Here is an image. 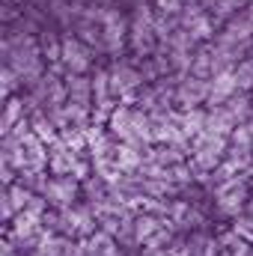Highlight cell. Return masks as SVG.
<instances>
[{
  "label": "cell",
  "instance_id": "1",
  "mask_svg": "<svg viewBox=\"0 0 253 256\" xmlns=\"http://www.w3.org/2000/svg\"><path fill=\"white\" fill-rule=\"evenodd\" d=\"M226 149V137H214L208 131H202L200 137H194V164L200 167V173H208L220 164Z\"/></svg>",
  "mask_w": 253,
  "mask_h": 256
},
{
  "label": "cell",
  "instance_id": "2",
  "mask_svg": "<svg viewBox=\"0 0 253 256\" xmlns=\"http://www.w3.org/2000/svg\"><path fill=\"white\" fill-rule=\"evenodd\" d=\"M214 200H218V208L224 214H242L244 208V200H248V182L238 176V179H230V182H220L218 191H214Z\"/></svg>",
  "mask_w": 253,
  "mask_h": 256
},
{
  "label": "cell",
  "instance_id": "3",
  "mask_svg": "<svg viewBox=\"0 0 253 256\" xmlns=\"http://www.w3.org/2000/svg\"><path fill=\"white\" fill-rule=\"evenodd\" d=\"M131 39H134V48L137 54H149L152 51V39H155V21L149 15L146 6H137V15H134V27H131Z\"/></svg>",
  "mask_w": 253,
  "mask_h": 256
},
{
  "label": "cell",
  "instance_id": "4",
  "mask_svg": "<svg viewBox=\"0 0 253 256\" xmlns=\"http://www.w3.org/2000/svg\"><path fill=\"white\" fill-rule=\"evenodd\" d=\"M176 98H179V104L185 108V114H188V110H196V104L208 102V80H202V78H188V80H182V86L176 90Z\"/></svg>",
  "mask_w": 253,
  "mask_h": 256
},
{
  "label": "cell",
  "instance_id": "5",
  "mask_svg": "<svg viewBox=\"0 0 253 256\" xmlns=\"http://www.w3.org/2000/svg\"><path fill=\"white\" fill-rule=\"evenodd\" d=\"M102 21H104V45L110 54H120L122 51V36H126V21L116 9H104L102 12Z\"/></svg>",
  "mask_w": 253,
  "mask_h": 256
},
{
  "label": "cell",
  "instance_id": "6",
  "mask_svg": "<svg viewBox=\"0 0 253 256\" xmlns=\"http://www.w3.org/2000/svg\"><path fill=\"white\" fill-rule=\"evenodd\" d=\"M232 92H238V86H236V68H226V72L214 74V80L208 84V104L220 108L226 98H232Z\"/></svg>",
  "mask_w": 253,
  "mask_h": 256
},
{
  "label": "cell",
  "instance_id": "7",
  "mask_svg": "<svg viewBox=\"0 0 253 256\" xmlns=\"http://www.w3.org/2000/svg\"><path fill=\"white\" fill-rule=\"evenodd\" d=\"M110 131H114L122 143H128V146H140L137 137H134V110H131L128 104L114 108V114H110Z\"/></svg>",
  "mask_w": 253,
  "mask_h": 256
},
{
  "label": "cell",
  "instance_id": "8",
  "mask_svg": "<svg viewBox=\"0 0 253 256\" xmlns=\"http://www.w3.org/2000/svg\"><path fill=\"white\" fill-rule=\"evenodd\" d=\"M48 167L54 176H68L78 167V152H72L63 140L54 143V152H48Z\"/></svg>",
  "mask_w": 253,
  "mask_h": 256
},
{
  "label": "cell",
  "instance_id": "9",
  "mask_svg": "<svg viewBox=\"0 0 253 256\" xmlns=\"http://www.w3.org/2000/svg\"><path fill=\"white\" fill-rule=\"evenodd\" d=\"M108 74H110V92L122 96V98H131V90L140 84V74L128 66H114Z\"/></svg>",
  "mask_w": 253,
  "mask_h": 256
},
{
  "label": "cell",
  "instance_id": "10",
  "mask_svg": "<svg viewBox=\"0 0 253 256\" xmlns=\"http://www.w3.org/2000/svg\"><path fill=\"white\" fill-rule=\"evenodd\" d=\"M63 63H66V68H68V74L86 72L90 57H86V48H84L78 39H63Z\"/></svg>",
  "mask_w": 253,
  "mask_h": 256
},
{
  "label": "cell",
  "instance_id": "11",
  "mask_svg": "<svg viewBox=\"0 0 253 256\" xmlns=\"http://www.w3.org/2000/svg\"><path fill=\"white\" fill-rule=\"evenodd\" d=\"M238 128L236 116L226 110V108H214L208 116H206V131L214 134V137H232V131Z\"/></svg>",
  "mask_w": 253,
  "mask_h": 256
},
{
  "label": "cell",
  "instance_id": "12",
  "mask_svg": "<svg viewBox=\"0 0 253 256\" xmlns=\"http://www.w3.org/2000/svg\"><path fill=\"white\" fill-rule=\"evenodd\" d=\"M63 230L66 232H80V236H92L96 232V226H92V214L86 212V208H66L63 214Z\"/></svg>",
  "mask_w": 253,
  "mask_h": 256
},
{
  "label": "cell",
  "instance_id": "13",
  "mask_svg": "<svg viewBox=\"0 0 253 256\" xmlns=\"http://www.w3.org/2000/svg\"><path fill=\"white\" fill-rule=\"evenodd\" d=\"M39 224H42V214H36V212L24 208V212H18V214H15L12 236H15L18 242H27V238H33V236L39 232Z\"/></svg>",
  "mask_w": 253,
  "mask_h": 256
},
{
  "label": "cell",
  "instance_id": "14",
  "mask_svg": "<svg viewBox=\"0 0 253 256\" xmlns=\"http://www.w3.org/2000/svg\"><path fill=\"white\" fill-rule=\"evenodd\" d=\"M74 182L72 179H66V176H57V179H51V182H45V200H51V202H57V206H68L72 200H74Z\"/></svg>",
  "mask_w": 253,
  "mask_h": 256
},
{
  "label": "cell",
  "instance_id": "15",
  "mask_svg": "<svg viewBox=\"0 0 253 256\" xmlns=\"http://www.w3.org/2000/svg\"><path fill=\"white\" fill-rule=\"evenodd\" d=\"M66 90H68V102H72V104H78V108L90 110L92 84H86V78H80V74H68V84H66Z\"/></svg>",
  "mask_w": 253,
  "mask_h": 256
},
{
  "label": "cell",
  "instance_id": "16",
  "mask_svg": "<svg viewBox=\"0 0 253 256\" xmlns=\"http://www.w3.org/2000/svg\"><path fill=\"white\" fill-rule=\"evenodd\" d=\"M84 248H86V254L90 256H120L116 250V242H114V236H108L104 230H98V232H92L86 242H84Z\"/></svg>",
  "mask_w": 253,
  "mask_h": 256
},
{
  "label": "cell",
  "instance_id": "17",
  "mask_svg": "<svg viewBox=\"0 0 253 256\" xmlns=\"http://www.w3.org/2000/svg\"><path fill=\"white\" fill-rule=\"evenodd\" d=\"M161 230H164V224H161L155 214H140V218H134V238L143 242V244L152 242Z\"/></svg>",
  "mask_w": 253,
  "mask_h": 256
},
{
  "label": "cell",
  "instance_id": "18",
  "mask_svg": "<svg viewBox=\"0 0 253 256\" xmlns=\"http://www.w3.org/2000/svg\"><path fill=\"white\" fill-rule=\"evenodd\" d=\"M250 33H253V21H232V24L226 27V33H224L220 45H226V48L244 45V42L250 39Z\"/></svg>",
  "mask_w": 253,
  "mask_h": 256
},
{
  "label": "cell",
  "instance_id": "19",
  "mask_svg": "<svg viewBox=\"0 0 253 256\" xmlns=\"http://www.w3.org/2000/svg\"><path fill=\"white\" fill-rule=\"evenodd\" d=\"M218 244H220V256H248L250 254L248 242H244L238 232H226V236H220Z\"/></svg>",
  "mask_w": 253,
  "mask_h": 256
},
{
  "label": "cell",
  "instance_id": "20",
  "mask_svg": "<svg viewBox=\"0 0 253 256\" xmlns=\"http://www.w3.org/2000/svg\"><path fill=\"white\" fill-rule=\"evenodd\" d=\"M114 158H116V164H120L122 170H137V167H143L137 146H128V143H116V152H114Z\"/></svg>",
  "mask_w": 253,
  "mask_h": 256
},
{
  "label": "cell",
  "instance_id": "21",
  "mask_svg": "<svg viewBox=\"0 0 253 256\" xmlns=\"http://www.w3.org/2000/svg\"><path fill=\"white\" fill-rule=\"evenodd\" d=\"M179 128L185 137H200L206 131V114L202 110H188L182 120H179Z\"/></svg>",
  "mask_w": 253,
  "mask_h": 256
},
{
  "label": "cell",
  "instance_id": "22",
  "mask_svg": "<svg viewBox=\"0 0 253 256\" xmlns=\"http://www.w3.org/2000/svg\"><path fill=\"white\" fill-rule=\"evenodd\" d=\"M66 248H68V242L66 238H60V236H42L39 238V248H36V254L39 256H63Z\"/></svg>",
  "mask_w": 253,
  "mask_h": 256
},
{
  "label": "cell",
  "instance_id": "23",
  "mask_svg": "<svg viewBox=\"0 0 253 256\" xmlns=\"http://www.w3.org/2000/svg\"><path fill=\"white\" fill-rule=\"evenodd\" d=\"M188 248L194 256H220V244L214 238H208V236H196Z\"/></svg>",
  "mask_w": 253,
  "mask_h": 256
},
{
  "label": "cell",
  "instance_id": "24",
  "mask_svg": "<svg viewBox=\"0 0 253 256\" xmlns=\"http://www.w3.org/2000/svg\"><path fill=\"white\" fill-rule=\"evenodd\" d=\"M170 214H173V224H179V226H196V220H200V214L190 212L185 202H173Z\"/></svg>",
  "mask_w": 253,
  "mask_h": 256
},
{
  "label": "cell",
  "instance_id": "25",
  "mask_svg": "<svg viewBox=\"0 0 253 256\" xmlns=\"http://www.w3.org/2000/svg\"><path fill=\"white\" fill-rule=\"evenodd\" d=\"M33 134L42 140V143H57V131H54V122L51 120H45V116H36L33 120Z\"/></svg>",
  "mask_w": 253,
  "mask_h": 256
},
{
  "label": "cell",
  "instance_id": "26",
  "mask_svg": "<svg viewBox=\"0 0 253 256\" xmlns=\"http://www.w3.org/2000/svg\"><path fill=\"white\" fill-rule=\"evenodd\" d=\"M18 116H21V102L12 98V102L6 104V114H3V131H6V134L18 126Z\"/></svg>",
  "mask_w": 253,
  "mask_h": 256
},
{
  "label": "cell",
  "instance_id": "27",
  "mask_svg": "<svg viewBox=\"0 0 253 256\" xmlns=\"http://www.w3.org/2000/svg\"><path fill=\"white\" fill-rule=\"evenodd\" d=\"M236 86L238 90H250L253 86V60H248V63H242L236 68Z\"/></svg>",
  "mask_w": 253,
  "mask_h": 256
},
{
  "label": "cell",
  "instance_id": "28",
  "mask_svg": "<svg viewBox=\"0 0 253 256\" xmlns=\"http://www.w3.org/2000/svg\"><path fill=\"white\" fill-rule=\"evenodd\" d=\"M226 110H230V114L236 116V122H238V120H244V116L250 114V102H248L244 96H238V98H230V104H226Z\"/></svg>",
  "mask_w": 253,
  "mask_h": 256
},
{
  "label": "cell",
  "instance_id": "29",
  "mask_svg": "<svg viewBox=\"0 0 253 256\" xmlns=\"http://www.w3.org/2000/svg\"><path fill=\"white\" fill-rule=\"evenodd\" d=\"M158 3V9L164 12V15H176L179 9H182V0H155Z\"/></svg>",
  "mask_w": 253,
  "mask_h": 256
},
{
  "label": "cell",
  "instance_id": "30",
  "mask_svg": "<svg viewBox=\"0 0 253 256\" xmlns=\"http://www.w3.org/2000/svg\"><path fill=\"white\" fill-rule=\"evenodd\" d=\"M12 78H15V72H12V68H3V96H9V92H12V86H15V80H12Z\"/></svg>",
  "mask_w": 253,
  "mask_h": 256
},
{
  "label": "cell",
  "instance_id": "31",
  "mask_svg": "<svg viewBox=\"0 0 253 256\" xmlns=\"http://www.w3.org/2000/svg\"><path fill=\"white\" fill-rule=\"evenodd\" d=\"M63 256H90V254H86V248H84V244H68Z\"/></svg>",
  "mask_w": 253,
  "mask_h": 256
},
{
  "label": "cell",
  "instance_id": "32",
  "mask_svg": "<svg viewBox=\"0 0 253 256\" xmlns=\"http://www.w3.org/2000/svg\"><path fill=\"white\" fill-rule=\"evenodd\" d=\"M170 256H194V254H190V248H173Z\"/></svg>",
  "mask_w": 253,
  "mask_h": 256
},
{
  "label": "cell",
  "instance_id": "33",
  "mask_svg": "<svg viewBox=\"0 0 253 256\" xmlns=\"http://www.w3.org/2000/svg\"><path fill=\"white\" fill-rule=\"evenodd\" d=\"M3 256H15V254H12V244H6V248H3Z\"/></svg>",
  "mask_w": 253,
  "mask_h": 256
},
{
  "label": "cell",
  "instance_id": "34",
  "mask_svg": "<svg viewBox=\"0 0 253 256\" xmlns=\"http://www.w3.org/2000/svg\"><path fill=\"white\" fill-rule=\"evenodd\" d=\"M250 21H253V12H250Z\"/></svg>",
  "mask_w": 253,
  "mask_h": 256
}]
</instances>
